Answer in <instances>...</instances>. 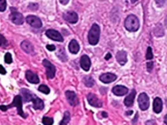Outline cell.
I'll return each mask as SVG.
<instances>
[{"mask_svg":"<svg viewBox=\"0 0 167 125\" xmlns=\"http://www.w3.org/2000/svg\"><path fill=\"white\" fill-rule=\"evenodd\" d=\"M69 120H70V114L69 111H65L63 114V119L59 123V125H67L69 123Z\"/></svg>","mask_w":167,"mask_h":125,"instance_id":"cell-26","label":"cell"},{"mask_svg":"<svg viewBox=\"0 0 167 125\" xmlns=\"http://www.w3.org/2000/svg\"><path fill=\"white\" fill-rule=\"evenodd\" d=\"M39 91L41 92V93H44V94H49V93H50V89H49V88L46 85H44V84H42L39 87Z\"/></svg>","mask_w":167,"mask_h":125,"instance_id":"cell-27","label":"cell"},{"mask_svg":"<svg viewBox=\"0 0 167 125\" xmlns=\"http://www.w3.org/2000/svg\"><path fill=\"white\" fill-rule=\"evenodd\" d=\"M7 8V2L5 0H0V12H4Z\"/></svg>","mask_w":167,"mask_h":125,"instance_id":"cell-32","label":"cell"},{"mask_svg":"<svg viewBox=\"0 0 167 125\" xmlns=\"http://www.w3.org/2000/svg\"><path fill=\"white\" fill-rule=\"evenodd\" d=\"M137 119H138V114H135V118H134V119L132 120L133 124H136V122H137Z\"/></svg>","mask_w":167,"mask_h":125,"instance_id":"cell-39","label":"cell"},{"mask_svg":"<svg viewBox=\"0 0 167 125\" xmlns=\"http://www.w3.org/2000/svg\"><path fill=\"white\" fill-rule=\"evenodd\" d=\"M101 115H102L104 118H107V117H108V115H107V113H106V112H102V113H101Z\"/></svg>","mask_w":167,"mask_h":125,"instance_id":"cell-42","label":"cell"},{"mask_svg":"<svg viewBox=\"0 0 167 125\" xmlns=\"http://www.w3.org/2000/svg\"><path fill=\"white\" fill-rule=\"evenodd\" d=\"M145 125H156V123H155L154 120H149V121L146 122Z\"/></svg>","mask_w":167,"mask_h":125,"instance_id":"cell-37","label":"cell"},{"mask_svg":"<svg viewBox=\"0 0 167 125\" xmlns=\"http://www.w3.org/2000/svg\"><path fill=\"white\" fill-rule=\"evenodd\" d=\"M21 48L23 49V51L29 54H34L35 53V48L33 44L27 40H24L21 43Z\"/></svg>","mask_w":167,"mask_h":125,"instance_id":"cell-17","label":"cell"},{"mask_svg":"<svg viewBox=\"0 0 167 125\" xmlns=\"http://www.w3.org/2000/svg\"><path fill=\"white\" fill-rule=\"evenodd\" d=\"M165 25H166V27L167 28V16L165 18Z\"/></svg>","mask_w":167,"mask_h":125,"instance_id":"cell-45","label":"cell"},{"mask_svg":"<svg viewBox=\"0 0 167 125\" xmlns=\"http://www.w3.org/2000/svg\"><path fill=\"white\" fill-rule=\"evenodd\" d=\"M125 114H126V115H131V114H133V111L132 110H130V111L126 112Z\"/></svg>","mask_w":167,"mask_h":125,"instance_id":"cell-44","label":"cell"},{"mask_svg":"<svg viewBox=\"0 0 167 125\" xmlns=\"http://www.w3.org/2000/svg\"><path fill=\"white\" fill-rule=\"evenodd\" d=\"M4 61H5L6 63L8 64H10L13 62V58H12V55L10 53H7L4 56Z\"/></svg>","mask_w":167,"mask_h":125,"instance_id":"cell-31","label":"cell"},{"mask_svg":"<svg viewBox=\"0 0 167 125\" xmlns=\"http://www.w3.org/2000/svg\"><path fill=\"white\" fill-rule=\"evenodd\" d=\"M29 8L30 10H32V11H36V10H38V8H39V4H35V3H31V4H29Z\"/></svg>","mask_w":167,"mask_h":125,"instance_id":"cell-33","label":"cell"},{"mask_svg":"<svg viewBox=\"0 0 167 125\" xmlns=\"http://www.w3.org/2000/svg\"><path fill=\"white\" fill-rule=\"evenodd\" d=\"M156 4L158 5V7H161L164 4H165V1H156Z\"/></svg>","mask_w":167,"mask_h":125,"instance_id":"cell-38","label":"cell"},{"mask_svg":"<svg viewBox=\"0 0 167 125\" xmlns=\"http://www.w3.org/2000/svg\"><path fill=\"white\" fill-rule=\"evenodd\" d=\"M135 94H136V91L135 89H132L131 93L128 95V96L125 98L124 100V103L126 107H131L134 104V101H135Z\"/></svg>","mask_w":167,"mask_h":125,"instance_id":"cell-19","label":"cell"},{"mask_svg":"<svg viewBox=\"0 0 167 125\" xmlns=\"http://www.w3.org/2000/svg\"><path fill=\"white\" fill-rule=\"evenodd\" d=\"M20 93H21V95H22V99L24 103H28V102H32L33 99L35 98V94H33L31 92L26 89V88H22L20 90Z\"/></svg>","mask_w":167,"mask_h":125,"instance_id":"cell-13","label":"cell"},{"mask_svg":"<svg viewBox=\"0 0 167 125\" xmlns=\"http://www.w3.org/2000/svg\"><path fill=\"white\" fill-rule=\"evenodd\" d=\"M87 101L89 105L94 108H101L103 103L99 99V98L94 93H89L87 95Z\"/></svg>","mask_w":167,"mask_h":125,"instance_id":"cell-7","label":"cell"},{"mask_svg":"<svg viewBox=\"0 0 167 125\" xmlns=\"http://www.w3.org/2000/svg\"><path fill=\"white\" fill-rule=\"evenodd\" d=\"M8 43L7 39L4 38V36L0 34V47L5 48L8 47Z\"/></svg>","mask_w":167,"mask_h":125,"instance_id":"cell-29","label":"cell"},{"mask_svg":"<svg viewBox=\"0 0 167 125\" xmlns=\"http://www.w3.org/2000/svg\"><path fill=\"white\" fill-rule=\"evenodd\" d=\"M57 56L61 61H63V62H66L67 61V55H66V53L64 52V49L62 48L61 47H59L58 52L57 53Z\"/></svg>","mask_w":167,"mask_h":125,"instance_id":"cell-24","label":"cell"},{"mask_svg":"<svg viewBox=\"0 0 167 125\" xmlns=\"http://www.w3.org/2000/svg\"><path fill=\"white\" fill-rule=\"evenodd\" d=\"M6 70L5 68H4L2 65H0V74H3V75H4V74H6Z\"/></svg>","mask_w":167,"mask_h":125,"instance_id":"cell-36","label":"cell"},{"mask_svg":"<svg viewBox=\"0 0 167 125\" xmlns=\"http://www.w3.org/2000/svg\"><path fill=\"white\" fill-rule=\"evenodd\" d=\"M46 48L49 50V51H55V49H56V47L54 45H53V44H48L46 46Z\"/></svg>","mask_w":167,"mask_h":125,"instance_id":"cell-35","label":"cell"},{"mask_svg":"<svg viewBox=\"0 0 167 125\" xmlns=\"http://www.w3.org/2000/svg\"><path fill=\"white\" fill-rule=\"evenodd\" d=\"M42 123L44 125H53L54 124V119L52 118H49V117H46L44 116L42 119Z\"/></svg>","mask_w":167,"mask_h":125,"instance_id":"cell-28","label":"cell"},{"mask_svg":"<svg viewBox=\"0 0 167 125\" xmlns=\"http://www.w3.org/2000/svg\"><path fill=\"white\" fill-rule=\"evenodd\" d=\"M106 60H108V59H110V58H111V54H110V53H108L107 54H106V56H105V58H104Z\"/></svg>","mask_w":167,"mask_h":125,"instance_id":"cell-41","label":"cell"},{"mask_svg":"<svg viewBox=\"0 0 167 125\" xmlns=\"http://www.w3.org/2000/svg\"><path fill=\"white\" fill-rule=\"evenodd\" d=\"M83 82H84L85 85L88 88H92L93 86L94 85V80L91 76H85L83 79Z\"/></svg>","mask_w":167,"mask_h":125,"instance_id":"cell-23","label":"cell"},{"mask_svg":"<svg viewBox=\"0 0 167 125\" xmlns=\"http://www.w3.org/2000/svg\"><path fill=\"white\" fill-rule=\"evenodd\" d=\"M125 28L129 32H136L140 28L139 18L134 14H130L125 20Z\"/></svg>","mask_w":167,"mask_h":125,"instance_id":"cell-3","label":"cell"},{"mask_svg":"<svg viewBox=\"0 0 167 125\" xmlns=\"http://www.w3.org/2000/svg\"><path fill=\"white\" fill-rule=\"evenodd\" d=\"M80 66L82 69H84L85 72H88L91 67V61L89 56L83 55L80 58Z\"/></svg>","mask_w":167,"mask_h":125,"instance_id":"cell-16","label":"cell"},{"mask_svg":"<svg viewBox=\"0 0 167 125\" xmlns=\"http://www.w3.org/2000/svg\"><path fill=\"white\" fill-rule=\"evenodd\" d=\"M154 57L153 55V53H152V48L150 47H148L147 48V51H146V55H145V58L147 60H151Z\"/></svg>","mask_w":167,"mask_h":125,"instance_id":"cell-30","label":"cell"},{"mask_svg":"<svg viewBox=\"0 0 167 125\" xmlns=\"http://www.w3.org/2000/svg\"><path fill=\"white\" fill-rule=\"evenodd\" d=\"M59 3H60L61 4H64V5H65V4H69V0H63V1L61 0V1H59Z\"/></svg>","mask_w":167,"mask_h":125,"instance_id":"cell-40","label":"cell"},{"mask_svg":"<svg viewBox=\"0 0 167 125\" xmlns=\"http://www.w3.org/2000/svg\"><path fill=\"white\" fill-rule=\"evenodd\" d=\"M26 22L29 23V25H31L33 28L35 29H40L43 25L42 21L40 20V18L34 15H29L28 17L26 18Z\"/></svg>","mask_w":167,"mask_h":125,"instance_id":"cell-8","label":"cell"},{"mask_svg":"<svg viewBox=\"0 0 167 125\" xmlns=\"http://www.w3.org/2000/svg\"><path fill=\"white\" fill-rule=\"evenodd\" d=\"M154 33H155V35L156 37H162L164 35V29L162 28V25L161 23L156 25L155 30H154Z\"/></svg>","mask_w":167,"mask_h":125,"instance_id":"cell-25","label":"cell"},{"mask_svg":"<svg viewBox=\"0 0 167 125\" xmlns=\"http://www.w3.org/2000/svg\"><path fill=\"white\" fill-rule=\"evenodd\" d=\"M13 107H16L18 110V114L20 115L22 118L23 119H26L27 118V115H25V114L23 113V99H22V97L20 95H17V96L14 97L13 102L11 104H8V105H1L0 106V109L4 112L7 111L8 108H11Z\"/></svg>","mask_w":167,"mask_h":125,"instance_id":"cell-1","label":"cell"},{"mask_svg":"<svg viewBox=\"0 0 167 125\" xmlns=\"http://www.w3.org/2000/svg\"><path fill=\"white\" fill-rule=\"evenodd\" d=\"M63 19L68 22L69 23H76L79 20V17H78V14L73 11L67 12V13H64L63 15Z\"/></svg>","mask_w":167,"mask_h":125,"instance_id":"cell-11","label":"cell"},{"mask_svg":"<svg viewBox=\"0 0 167 125\" xmlns=\"http://www.w3.org/2000/svg\"><path fill=\"white\" fill-rule=\"evenodd\" d=\"M117 79V76L112 73H106V74H101L99 76V80L104 84H110L115 81Z\"/></svg>","mask_w":167,"mask_h":125,"instance_id":"cell-12","label":"cell"},{"mask_svg":"<svg viewBox=\"0 0 167 125\" xmlns=\"http://www.w3.org/2000/svg\"><path fill=\"white\" fill-rule=\"evenodd\" d=\"M11 14H10V19L13 23L16 25H21L23 24V14H21L20 13L17 12V10L13 8H11Z\"/></svg>","mask_w":167,"mask_h":125,"instance_id":"cell-6","label":"cell"},{"mask_svg":"<svg viewBox=\"0 0 167 125\" xmlns=\"http://www.w3.org/2000/svg\"><path fill=\"white\" fill-rule=\"evenodd\" d=\"M138 103L140 108L142 111L147 110L150 107V98L145 93H141L138 97Z\"/></svg>","mask_w":167,"mask_h":125,"instance_id":"cell-5","label":"cell"},{"mask_svg":"<svg viewBox=\"0 0 167 125\" xmlns=\"http://www.w3.org/2000/svg\"><path fill=\"white\" fill-rule=\"evenodd\" d=\"M100 37V28L97 23H94L88 34V41L91 45H96Z\"/></svg>","mask_w":167,"mask_h":125,"instance_id":"cell-2","label":"cell"},{"mask_svg":"<svg viewBox=\"0 0 167 125\" xmlns=\"http://www.w3.org/2000/svg\"><path fill=\"white\" fill-rule=\"evenodd\" d=\"M146 67H147V71L148 72H151L152 69H153V67H154V62H152V61L148 62L147 64H146Z\"/></svg>","mask_w":167,"mask_h":125,"instance_id":"cell-34","label":"cell"},{"mask_svg":"<svg viewBox=\"0 0 167 125\" xmlns=\"http://www.w3.org/2000/svg\"><path fill=\"white\" fill-rule=\"evenodd\" d=\"M65 96H66V98H67L68 102L71 106L75 107V106L79 104V98L74 91H70V90L66 91L65 92Z\"/></svg>","mask_w":167,"mask_h":125,"instance_id":"cell-10","label":"cell"},{"mask_svg":"<svg viewBox=\"0 0 167 125\" xmlns=\"http://www.w3.org/2000/svg\"><path fill=\"white\" fill-rule=\"evenodd\" d=\"M43 65L46 69V75L47 78L49 79H52L55 76V73H56V68L55 66L49 62L47 59H44L43 60Z\"/></svg>","mask_w":167,"mask_h":125,"instance_id":"cell-4","label":"cell"},{"mask_svg":"<svg viewBox=\"0 0 167 125\" xmlns=\"http://www.w3.org/2000/svg\"><path fill=\"white\" fill-rule=\"evenodd\" d=\"M112 92L116 96H123V95H125L128 93L129 89L125 86L116 85L112 88Z\"/></svg>","mask_w":167,"mask_h":125,"instance_id":"cell-14","label":"cell"},{"mask_svg":"<svg viewBox=\"0 0 167 125\" xmlns=\"http://www.w3.org/2000/svg\"><path fill=\"white\" fill-rule=\"evenodd\" d=\"M164 123H165V124L167 125V114L165 116V118H164Z\"/></svg>","mask_w":167,"mask_h":125,"instance_id":"cell-43","label":"cell"},{"mask_svg":"<svg viewBox=\"0 0 167 125\" xmlns=\"http://www.w3.org/2000/svg\"><path fill=\"white\" fill-rule=\"evenodd\" d=\"M33 108L35 110H43L44 108V101L40 99L39 97L35 96V98L33 99Z\"/></svg>","mask_w":167,"mask_h":125,"instance_id":"cell-21","label":"cell"},{"mask_svg":"<svg viewBox=\"0 0 167 125\" xmlns=\"http://www.w3.org/2000/svg\"><path fill=\"white\" fill-rule=\"evenodd\" d=\"M116 60L119 62L120 65H125L128 61L127 59V53L124 50H120V51L117 52L116 53Z\"/></svg>","mask_w":167,"mask_h":125,"instance_id":"cell-18","label":"cell"},{"mask_svg":"<svg viewBox=\"0 0 167 125\" xmlns=\"http://www.w3.org/2000/svg\"><path fill=\"white\" fill-rule=\"evenodd\" d=\"M163 108V103L161 98H156L153 102V110L156 114H160Z\"/></svg>","mask_w":167,"mask_h":125,"instance_id":"cell-20","label":"cell"},{"mask_svg":"<svg viewBox=\"0 0 167 125\" xmlns=\"http://www.w3.org/2000/svg\"><path fill=\"white\" fill-rule=\"evenodd\" d=\"M45 34H46V36L49 39L54 40V41H57V42H63V36L59 34L57 30L49 29V30H47L46 31Z\"/></svg>","mask_w":167,"mask_h":125,"instance_id":"cell-9","label":"cell"},{"mask_svg":"<svg viewBox=\"0 0 167 125\" xmlns=\"http://www.w3.org/2000/svg\"><path fill=\"white\" fill-rule=\"evenodd\" d=\"M69 50L73 54H76L80 51V44L75 39L70 41V43L69 44Z\"/></svg>","mask_w":167,"mask_h":125,"instance_id":"cell-22","label":"cell"},{"mask_svg":"<svg viewBox=\"0 0 167 125\" xmlns=\"http://www.w3.org/2000/svg\"><path fill=\"white\" fill-rule=\"evenodd\" d=\"M25 77L26 79L29 81L30 84H37L39 83V76L34 72H32L31 70H27L25 73Z\"/></svg>","mask_w":167,"mask_h":125,"instance_id":"cell-15","label":"cell"}]
</instances>
